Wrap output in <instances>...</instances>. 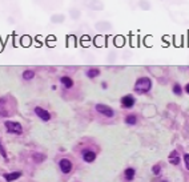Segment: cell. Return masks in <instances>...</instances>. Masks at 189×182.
<instances>
[{
  "label": "cell",
  "mask_w": 189,
  "mask_h": 182,
  "mask_svg": "<svg viewBox=\"0 0 189 182\" xmlns=\"http://www.w3.org/2000/svg\"><path fill=\"white\" fill-rule=\"evenodd\" d=\"M60 82L63 84V86L66 89H69V88H72V86H73V80L71 79V77H68V76H63V77H61Z\"/></svg>",
  "instance_id": "obj_10"
},
{
  "label": "cell",
  "mask_w": 189,
  "mask_h": 182,
  "mask_svg": "<svg viewBox=\"0 0 189 182\" xmlns=\"http://www.w3.org/2000/svg\"><path fill=\"white\" fill-rule=\"evenodd\" d=\"M59 168H60V170L64 173V174H68V173H71V170H72L73 168V163L71 160L68 158H63L59 161Z\"/></svg>",
  "instance_id": "obj_4"
},
{
  "label": "cell",
  "mask_w": 189,
  "mask_h": 182,
  "mask_svg": "<svg viewBox=\"0 0 189 182\" xmlns=\"http://www.w3.org/2000/svg\"><path fill=\"white\" fill-rule=\"evenodd\" d=\"M151 88H152V80L149 77H140V79H137V81L135 84V92L140 94L148 93L151 91Z\"/></svg>",
  "instance_id": "obj_1"
},
{
  "label": "cell",
  "mask_w": 189,
  "mask_h": 182,
  "mask_svg": "<svg viewBox=\"0 0 189 182\" xmlns=\"http://www.w3.org/2000/svg\"><path fill=\"white\" fill-rule=\"evenodd\" d=\"M101 86H103L104 89H107V86H108V85H107V82H103V84H101Z\"/></svg>",
  "instance_id": "obj_22"
},
{
  "label": "cell",
  "mask_w": 189,
  "mask_h": 182,
  "mask_svg": "<svg viewBox=\"0 0 189 182\" xmlns=\"http://www.w3.org/2000/svg\"><path fill=\"white\" fill-rule=\"evenodd\" d=\"M33 77H35V72L33 70H24L23 72V79L27 80V81H29V80H32Z\"/></svg>",
  "instance_id": "obj_13"
},
{
  "label": "cell",
  "mask_w": 189,
  "mask_h": 182,
  "mask_svg": "<svg viewBox=\"0 0 189 182\" xmlns=\"http://www.w3.org/2000/svg\"><path fill=\"white\" fill-rule=\"evenodd\" d=\"M136 175V170L133 168H127L125 170H124V178H125V181H132L133 178H135Z\"/></svg>",
  "instance_id": "obj_9"
},
{
  "label": "cell",
  "mask_w": 189,
  "mask_h": 182,
  "mask_svg": "<svg viewBox=\"0 0 189 182\" xmlns=\"http://www.w3.org/2000/svg\"><path fill=\"white\" fill-rule=\"evenodd\" d=\"M21 175H23L21 172H12V173H8V174H4L3 177H4V180L7 182H12V181H16L17 178H20Z\"/></svg>",
  "instance_id": "obj_8"
},
{
  "label": "cell",
  "mask_w": 189,
  "mask_h": 182,
  "mask_svg": "<svg viewBox=\"0 0 189 182\" xmlns=\"http://www.w3.org/2000/svg\"><path fill=\"white\" fill-rule=\"evenodd\" d=\"M35 113H36V116H38L39 118L43 120V121H49V120H51V115H49V112H48V110H45V109H43L41 106H36L35 108Z\"/></svg>",
  "instance_id": "obj_6"
},
{
  "label": "cell",
  "mask_w": 189,
  "mask_h": 182,
  "mask_svg": "<svg viewBox=\"0 0 189 182\" xmlns=\"http://www.w3.org/2000/svg\"><path fill=\"white\" fill-rule=\"evenodd\" d=\"M184 162H185V168L189 170V154H185L184 156Z\"/></svg>",
  "instance_id": "obj_19"
},
{
  "label": "cell",
  "mask_w": 189,
  "mask_h": 182,
  "mask_svg": "<svg viewBox=\"0 0 189 182\" xmlns=\"http://www.w3.org/2000/svg\"><path fill=\"white\" fill-rule=\"evenodd\" d=\"M99 75H100V69H97V68H91V69L87 70V76L89 79H96Z\"/></svg>",
  "instance_id": "obj_11"
},
{
  "label": "cell",
  "mask_w": 189,
  "mask_h": 182,
  "mask_svg": "<svg viewBox=\"0 0 189 182\" xmlns=\"http://www.w3.org/2000/svg\"><path fill=\"white\" fill-rule=\"evenodd\" d=\"M169 162L172 163V165H178V163H180V158H178V156L169 157Z\"/></svg>",
  "instance_id": "obj_16"
},
{
  "label": "cell",
  "mask_w": 189,
  "mask_h": 182,
  "mask_svg": "<svg viewBox=\"0 0 189 182\" xmlns=\"http://www.w3.org/2000/svg\"><path fill=\"white\" fill-rule=\"evenodd\" d=\"M161 182H166V181H161Z\"/></svg>",
  "instance_id": "obj_23"
},
{
  "label": "cell",
  "mask_w": 189,
  "mask_h": 182,
  "mask_svg": "<svg viewBox=\"0 0 189 182\" xmlns=\"http://www.w3.org/2000/svg\"><path fill=\"white\" fill-rule=\"evenodd\" d=\"M185 92H187V93L189 94V82H188L187 85H185Z\"/></svg>",
  "instance_id": "obj_21"
},
{
  "label": "cell",
  "mask_w": 189,
  "mask_h": 182,
  "mask_svg": "<svg viewBox=\"0 0 189 182\" xmlns=\"http://www.w3.org/2000/svg\"><path fill=\"white\" fill-rule=\"evenodd\" d=\"M173 93L177 94V96H181V94H182L181 85H180V84H175V85H173Z\"/></svg>",
  "instance_id": "obj_15"
},
{
  "label": "cell",
  "mask_w": 189,
  "mask_h": 182,
  "mask_svg": "<svg viewBox=\"0 0 189 182\" xmlns=\"http://www.w3.org/2000/svg\"><path fill=\"white\" fill-rule=\"evenodd\" d=\"M4 125H5V128H7V132L11 134L20 136L23 133V126H21V124L17 121H5Z\"/></svg>",
  "instance_id": "obj_2"
},
{
  "label": "cell",
  "mask_w": 189,
  "mask_h": 182,
  "mask_svg": "<svg viewBox=\"0 0 189 182\" xmlns=\"http://www.w3.org/2000/svg\"><path fill=\"white\" fill-rule=\"evenodd\" d=\"M0 154H2L3 157H4L5 160H8V157H7V153H5V149L3 148V145H2V140H0Z\"/></svg>",
  "instance_id": "obj_18"
},
{
  "label": "cell",
  "mask_w": 189,
  "mask_h": 182,
  "mask_svg": "<svg viewBox=\"0 0 189 182\" xmlns=\"http://www.w3.org/2000/svg\"><path fill=\"white\" fill-rule=\"evenodd\" d=\"M33 160L36 161V163L43 162L45 160V154H43V153H35V154H33Z\"/></svg>",
  "instance_id": "obj_14"
},
{
  "label": "cell",
  "mask_w": 189,
  "mask_h": 182,
  "mask_svg": "<svg viewBox=\"0 0 189 182\" xmlns=\"http://www.w3.org/2000/svg\"><path fill=\"white\" fill-rule=\"evenodd\" d=\"M95 108H96V110H97L100 115H103L105 117H113L114 116L113 109L111 106H108V105H104V104H97Z\"/></svg>",
  "instance_id": "obj_3"
},
{
  "label": "cell",
  "mask_w": 189,
  "mask_h": 182,
  "mask_svg": "<svg viewBox=\"0 0 189 182\" xmlns=\"http://www.w3.org/2000/svg\"><path fill=\"white\" fill-rule=\"evenodd\" d=\"M152 173H153L154 175H160V173H161V166H160V165H154L153 168H152Z\"/></svg>",
  "instance_id": "obj_17"
},
{
  "label": "cell",
  "mask_w": 189,
  "mask_h": 182,
  "mask_svg": "<svg viewBox=\"0 0 189 182\" xmlns=\"http://www.w3.org/2000/svg\"><path fill=\"white\" fill-rule=\"evenodd\" d=\"M81 157H83V160H84L85 162L91 163V162H93L96 160V153L93 152V150L85 149V150H83V152H81Z\"/></svg>",
  "instance_id": "obj_7"
},
{
  "label": "cell",
  "mask_w": 189,
  "mask_h": 182,
  "mask_svg": "<svg viewBox=\"0 0 189 182\" xmlns=\"http://www.w3.org/2000/svg\"><path fill=\"white\" fill-rule=\"evenodd\" d=\"M173 156H178L176 150H173V152H170V154H169V157H173Z\"/></svg>",
  "instance_id": "obj_20"
},
{
  "label": "cell",
  "mask_w": 189,
  "mask_h": 182,
  "mask_svg": "<svg viewBox=\"0 0 189 182\" xmlns=\"http://www.w3.org/2000/svg\"><path fill=\"white\" fill-rule=\"evenodd\" d=\"M136 103V98L132 96V94H127V96L121 97V106L125 108V109H129V108H132L135 105Z\"/></svg>",
  "instance_id": "obj_5"
},
{
  "label": "cell",
  "mask_w": 189,
  "mask_h": 182,
  "mask_svg": "<svg viewBox=\"0 0 189 182\" xmlns=\"http://www.w3.org/2000/svg\"><path fill=\"white\" fill-rule=\"evenodd\" d=\"M125 124L128 125H136L137 124V117L135 115H128L125 117Z\"/></svg>",
  "instance_id": "obj_12"
}]
</instances>
